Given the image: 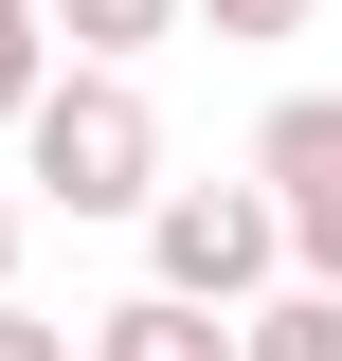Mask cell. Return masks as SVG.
<instances>
[{
    "mask_svg": "<svg viewBox=\"0 0 342 361\" xmlns=\"http://www.w3.org/2000/svg\"><path fill=\"white\" fill-rule=\"evenodd\" d=\"M18 180H37L54 217H163V109H144V73L72 54L37 90V127H18Z\"/></svg>",
    "mask_w": 342,
    "mask_h": 361,
    "instance_id": "1",
    "label": "cell"
},
{
    "mask_svg": "<svg viewBox=\"0 0 342 361\" xmlns=\"http://www.w3.org/2000/svg\"><path fill=\"white\" fill-rule=\"evenodd\" d=\"M90 361H253V307H198V289H127V307H90Z\"/></svg>",
    "mask_w": 342,
    "mask_h": 361,
    "instance_id": "3",
    "label": "cell"
},
{
    "mask_svg": "<svg viewBox=\"0 0 342 361\" xmlns=\"http://www.w3.org/2000/svg\"><path fill=\"white\" fill-rule=\"evenodd\" d=\"M54 73H72V54H54V0H0V127H37Z\"/></svg>",
    "mask_w": 342,
    "mask_h": 361,
    "instance_id": "5",
    "label": "cell"
},
{
    "mask_svg": "<svg viewBox=\"0 0 342 361\" xmlns=\"http://www.w3.org/2000/svg\"><path fill=\"white\" fill-rule=\"evenodd\" d=\"M289 271H306V289H342V180H324V199H289Z\"/></svg>",
    "mask_w": 342,
    "mask_h": 361,
    "instance_id": "7",
    "label": "cell"
},
{
    "mask_svg": "<svg viewBox=\"0 0 342 361\" xmlns=\"http://www.w3.org/2000/svg\"><path fill=\"white\" fill-rule=\"evenodd\" d=\"M0 361H90V343H72L54 307H0Z\"/></svg>",
    "mask_w": 342,
    "mask_h": 361,
    "instance_id": "9",
    "label": "cell"
},
{
    "mask_svg": "<svg viewBox=\"0 0 342 361\" xmlns=\"http://www.w3.org/2000/svg\"><path fill=\"white\" fill-rule=\"evenodd\" d=\"M144 289L270 307V289H289V199H270V180H163V217H144Z\"/></svg>",
    "mask_w": 342,
    "mask_h": 361,
    "instance_id": "2",
    "label": "cell"
},
{
    "mask_svg": "<svg viewBox=\"0 0 342 361\" xmlns=\"http://www.w3.org/2000/svg\"><path fill=\"white\" fill-rule=\"evenodd\" d=\"M163 37H198V0H54V54H108V73H144Z\"/></svg>",
    "mask_w": 342,
    "mask_h": 361,
    "instance_id": "4",
    "label": "cell"
},
{
    "mask_svg": "<svg viewBox=\"0 0 342 361\" xmlns=\"http://www.w3.org/2000/svg\"><path fill=\"white\" fill-rule=\"evenodd\" d=\"M253 361H342V289H306V271H289V289L253 307Z\"/></svg>",
    "mask_w": 342,
    "mask_h": 361,
    "instance_id": "6",
    "label": "cell"
},
{
    "mask_svg": "<svg viewBox=\"0 0 342 361\" xmlns=\"http://www.w3.org/2000/svg\"><path fill=\"white\" fill-rule=\"evenodd\" d=\"M0 307H18V199H0Z\"/></svg>",
    "mask_w": 342,
    "mask_h": 361,
    "instance_id": "10",
    "label": "cell"
},
{
    "mask_svg": "<svg viewBox=\"0 0 342 361\" xmlns=\"http://www.w3.org/2000/svg\"><path fill=\"white\" fill-rule=\"evenodd\" d=\"M324 0H198V37H306Z\"/></svg>",
    "mask_w": 342,
    "mask_h": 361,
    "instance_id": "8",
    "label": "cell"
}]
</instances>
